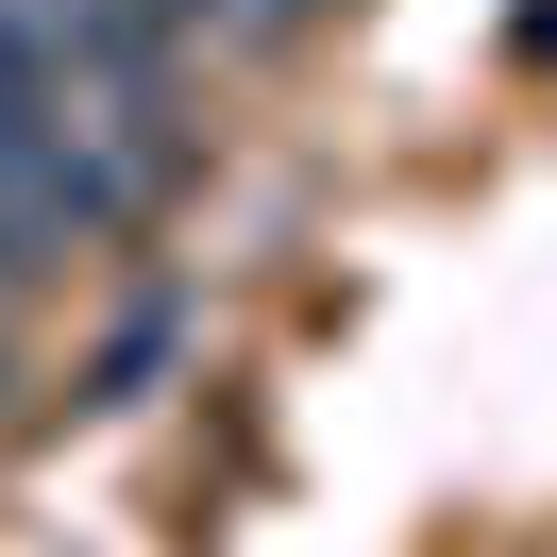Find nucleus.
Wrapping results in <instances>:
<instances>
[{
	"label": "nucleus",
	"instance_id": "obj_1",
	"mask_svg": "<svg viewBox=\"0 0 557 557\" xmlns=\"http://www.w3.org/2000/svg\"><path fill=\"white\" fill-rule=\"evenodd\" d=\"M35 271H51V253H35V237H17V220H0V305H17V287H35Z\"/></svg>",
	"mask_w": 557,
	"mask_h": 557
}]
</instances>
